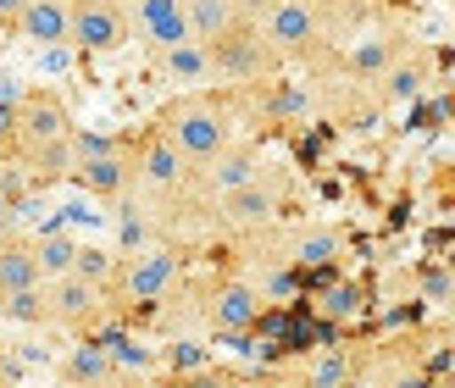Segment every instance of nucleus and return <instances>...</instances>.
I'll return each mask as SVG.
<instances>
[{
    "label": "nucleus",
    "instance_id": "obj_19",
    "mask_svg": "<svg viewBox=\"0 0 455 388\" xmlns=\"http://www.w3.org/2000/svg\"><path fill=\"white\" fill-rule=\"evenodd\" d=\"M339 249H345V239H339L333 227H306V234H294L289 261H300V266H328V261H339Z\"/></svg>",
    "mask_w": 455,
    "mask_h": 388
},
{
    "label": "nucleus",
    "instance_id": "obj_7",
    "mask_svg": "<svg viewBox=\"0 0 455 388\" xmlns=\"http://www.w3.org/2000/svg\"><path fill=\"white\" fill-rule=\"evenodd\" d=\"M44 289H51V328L89 333L106 316V283H89L78 272H61V278H51Z\"/></svg>",
    "mask_w": 455,
    "mask_h": 388
},
{
    "label": "nucleus",
    "instance_id": "obj_16",
    "mask_svg": "<svg viewBox=\"0 0 455 388\" xmlns=\"http://www.w3.org/2000/svg\"><path fill=\"white\" fill-rule=\"evenodd\" d=\"M156 61H162V73H167L172 83H206V78H217V67H212V44H206V39L167 44V51H156Z\"/></svg>",
    "mask_w": 455,
    "mask_h": 388
},
{
    "label": "nucleus",
    "instance_id": "obj_1",
    "mask_svg": "<svg viewBox=\"0 0 455 388\" xmlns=\"http://www.w3.org/2000/svg\"><path fill=\"white\" fill-rule=\"evenodd\" d=\"M156 128H162L167 139L189 155L195 172L206 167V162H217V155L234 145V117H228V106L212 100V95H184V100H172Z\"/></svg>",
    "mask_w": 455,
    "mask_h": 388
},
{
    "label": "nucleus",
    "instance_id": "obj_22",
    "mask_svg": "<svg viewBox=\"0 0 455 388\" xmlns=\"http://www.w3.org/2000/svg\"><path fill=\"white\" fill-rule=\"evenodd\" d=\"M34 256H39L44 283H51V278H61V272H73L78 239H67V234H34Z\"/></svg>",
    "mask_w": 455,
    "mask_h": 388
},
{
    "label": "nucleus",
    "instance_id": "obj_3",
    "mask_svg": "<svg viewBox=\"0 0 455 388\" xmlns=\"http://www.w3.org/2000/svg\"><path fill=\"white\" fill-rule=\"evenodd\" d=\"M212 67H217V78H239V83H256V78H272L278 73V51L267 44V34L256 28V12L239 17L228 34L212 39Z\"/></svg>",
    "mask_w": 455,
    "mask_h": 388
},
{
    "label": "nucleus",
    "instance_id": "obj_27",
    "mask_svg": "<svg viewBox=\"0 0 455 388\" xmlns=\"http://www.w3.org/2000/svg\"><path fill=\"white\" fill-rule=\"evenodd\" d=\"M17 12H22V0H0V28H12Z\"/></svg>",
    "mask_w": 455,
    "mask_h": 388
},
{
    "label": "nucleus",
    "instance_id": "obj_5",
    "mask_svg": "<svg viewBox=\"0 0 455 388\" xmlns=\"http://www.w3.org/2000/svg\"><path fill=\"white\" fill-rule=\"evenodd\" d=\"M128 39V0H67V44H78L84 56H111Z\"/></svg>",
    "mask_w": 455,
    "mask_h": 388
},
{
    "label": "nucleus",
    "instance_id": "obj_23",
    "mask_svg": "<svg viewBox=\"0 0 455 388\" xmlns=\"http://www.w3.org/2000/svg\"><path fill=\"white\" fill-rule=\"evenodd\" d=\"M395 61H400V44L395 39H372V44H361V51L350 56V73L355 78H383Z\"/></svg>",
    "mask_w": 455,
    "mask_h": 388
},
{
    "label": "nucleus",
    "instance_id": "obj_2",
    "mask_svg": "<svg viewBox=\"0 0 455 388\" xmlns=\"http://www.w3.org/2000/svg\"><path fill=\"white\" fill-rule=\"evenodd\" d=\"M256 28L278 51V61H306L333 39V6L328 0H267L256 12Z\"/></svg>",
    "mask_w": 455,
    "mask_h": 388
},
{
    "label": "nucleus",
    "instance_id": "obj_28",
    "mask_svg": "<svg viewBox=\"0 0 455 388\" xmlns=\"http://www.w3.org/2000/svg\"><path fill=\"white\" fill-rule=\"evenodd\" d=\"M12 217H17V205L6 200V189H0V234H6V227H12Z\"/></svg>",
    "mask_w": 455,
    "mask_h": 388
},
{
    "label": "nucleus",
    "instance_id": "obj_26",
    "mask_svg": "<svg viewBox=\"0 0 455 388\" xmlns=\"http://www.w3.org/2000/svg\"><path fill=\"white\" fill-rule=\"evenodd\" d=\"M172 360H178V367H195V360H206V350H195V344H184V350H172Z\"/></svg>",
    "mask_w": 455,
    "mask_h": 388
},
{
    "label": "nucleus",
    "instance_id": "obj_12",
    "mask_svg": "<svg viewBox=\"0 0 455 388\" xmlns=\"http://www.w3.org/2000/svg\"><path fill=\"white\" fill-rule=\"evenodd\" d=\"M206 322L217 333H250L261 322V289L244 283V278H228L206 294Z\"/></svg>",
    "mask_w": 455,
    "mask_h": 388
},
{
    "label": "nucleus",
    "instance_id": "obj_14",
    "mask_svg": "<svg viewBox=\"0 0 455 388\" xmlns=\"http://www.w3.org/2000/svg\"><path fill=\"white\" fill-rule=\"evenodd\" d=\"M12 28L28 44H67V0H22Z\"/></svg>",
    "mask_w": 455,
    "mask_h": 388
},
{
    "label": "nucleus",
    "instance_id": "obj_6",
    "mask_svg": "<svg viewBox=\"0 0 455 388\" xmlns=\"http://www.w3.org/2000/svg\"><path fill=\"white\" fill-rule=\"evenodd\" d=\"M178 283V256L172 249H140V256H128L117 272H111L106 294H117V305H156L167 300Z\"/></svg>",
    "mask_w": 455,
    "mask_h": 388
},
{
    "label": "nucleus",
    "instance_id": "obj_15",
    "mask_svg": "<svg viewBox=\"0 0 455 388\" xmlns=\"http://www.w3.org/2000/svg\"><path fill=\"white\" fill-rule=\"evenodd\" d=\"M56 377L61 383H111V377H117V360H111L106 338H84V344H73L61 355Z\"/></svg>",
    "mask_w": 455,
    "mask_h": 388
},
{
    "label": "nucleus",
    "instance_id": "obj_20",
    "mask_svg": "<svg viewBox=\"0 0 455 388\" xmlns=\"http://www.w3.org/2000/svg\"><path fill=\"white\" fill-rule=\"evenodd\" d=\"M200 172H206V184L222 194V189L244 184V178H256V155H250V150H239V145H228V150L217 155V162H206Z\"/></svg>",
    "mask_w": 455,
    "mask_h": 388
},
{
    "label": "nucleus",
    "instance_id": "obj_17",
    "mask_svg": "<svg viewBox=\"0 0 455 388\" xmlns=\"http://www.w3.org/2000/svg\"><path fill=\"white\" fill-rule=\"evenodd\" d=\"M184 12H189V34L195 39H217V34H228L239 17H250V6L244 0H184Z\"/></svg>",
    "mask_w": 455,
    "mask_h": 388
},
{
    "label": "nucleus",
    "instance_id": "obj_11",
    "mask_svg": "<svg viewBox=\"0 0 455 388\" xmlns=\"http://www.w3.org/2000/svg\"><path fill=\"white\" fill-rule=\"evenodd\" d=\"M73 184L89 189L95 200H128L133 194V150L111 145L100 155H84V162H73Z\"/></svg>",
    "mask_w": 455,
    "mask_h": 388
},
{
    "label": "nucleus",
    "instance_id": "obj_21",
    "mask_svg": "<svg viewBox=\"0 0 455 388\" xmlns=\"http://www.w3.org/2000/svg\"><path fill=\"white\" fill-rule=\"evenodd\" d=\"M422 78H427V61L422 56H400L389 73H383V100H417L422 95Z\"/></svg>",
    "mask_w": 455,
    "mask_h": 388
},
{
    "label": "nucleus",
    "instance_id": "obj_24",
    "mask_svg": "<svg viewBox=\"0 0 455 388\" xmlns=\"http://www.w3.org/2000/svg\"><path fill=\"white\" fill-rule=\"evenodd\" d=\"M355 372H361V367L350 360V350H328V355H316L311 367H306V377H311V383H350Z\"/></svg>",
    "mask_w": 455,
    "mask_h": 388
},
{
    "label": "nucleus",
    "instance_id": "obj_25",
    "mask_svg": "<svg viewBox=\"0 0 455 388\" xmlns=\"http://www.w3.org/2000/svg\"><path fill=\"white\" fill-rule=\"evenodd\" d=\"M73 272H78V278H89V283H111V272H117V261H111L106 249H89V244H78Z\"/></svg>",
    "mask_w": 455,
    "mask_h": 388
},
{
    "label": "nucleus",
    "instance_id": "obj_10",
    "mask_svg": "<svg viewBox=\"0 0 455 388\" xmlns=\"http://www.w3.org/2000/svg\"><path fill=\"white\" fill-rule=\"evenodd\" d=\"M128 28H133L140 44H150V51H167V44L195 39L184 0H128Z\"/></svg>",
    "mask_w": 455,
    "mask_h": 388
},
{
    "label": "nucleus",
    "instance_id": "obj_4",
    "mask_svg": "<svg viewBox=\"0 0 455 388\" xmlns=\"http://www.w3.org/2000/svg\"><path fill=\"white\" fill-rule=\"evenodd\" d=\"M128 150H133V189H140V194L167 200V194H184V189H189L195 167H189V155L178 150L162 128L140 133V139H133Z\"/></svg>",
    "mask_w": 455,
    "mask_h": 388
},
{
    "label": "nucleus",
    "instance_id": "obj_18",
    "mask_svg": "<svg viewBox=\"0 0 455 388\" xmlns=\"http://www.w3.org/2000/svg\"><path fill=\"white\" fill-rule=\"evenodd\" d=\"M0 316L6 322H22V328H51V289L34 283V289H17L0 300Z\"/></svg>",
    "mask_w": 455,
    "mask_h": 388
},
{
    "label": "nucleus",
    "instance_id": "obj_8",
    "mask_svg": "<svg viewBox=\"0 0 455 388\" xmlns=\"http://www.w3.org/2000/svg\"><path fill=\"white\" fill-rule=\"evenodd\" d=\"M61 133H73V111H67V100L56 95V89H22L17 95V150L51 145V139H61Z\"/></svg>",
    "mask_w": 455,
    "mask_h": 388
},
{
    "label": "nucleus",
    "instance_id": "obj_13",
    "mask_svg": "<svg viewBox=\"0 0 455 388\" xmlns=\"http://www.w3.org/2000/svg\"><path fill=\"white\" fill-rule=\"evenodd\" d=\"M44 283V272H39V256H34V239L28 234H0V300L17 289H34Z\"/></svg>",
    "mask_w": 455,
    "mask_h": 388
},
{
    "label": "nucleus",
    "instance_id": "obj_9",
    "mask_svg": "<svg viewBox=\"0 0 455 388\" xmlns=\"http://www.w3.org/2000/svg\"><path fill=\"white\" fill-rule=\"evenodd\" d=\"M278 205H283L278 184L256 172V178H244V184L217 194V222L222 227H239V234H256V227H267L272 217H278Z\"/></svg>",
    "mask_w": 455,
    "mask_h": 388
}]
</instances>
